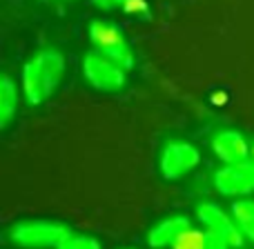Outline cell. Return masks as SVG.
Listing matches in <instances>:
<instances>
[{
	"label": "cell",
	"instance_id": "obj_3",
	"mask_svg": "<svg viewBox=\"0 0 254 249\" xmlns=\"http://www.w3.org/2000/svg\"><path fill=\"white\" fill-rule=\"evenodd\" d=\"M69 234V229L61 223L52 220H25L11 227L9 238L18 247L25 249H43V247H58V243Z\"/></svg>",
	"mask_w": 254,
	"mask_h": 249
},
{
	"label": "cell",
	"instance_id": "obj_8",
	"mask_svg": "<svg viewBox=\"0 0 254 249\" xmlns=\"http://www.w3.org/2000/svg\"><path fill=\"white\" fill-rule=\"evenodd\" d=\"M212 151L225 162V165H234V162H243L250 156V147H248L246 138L239 131L223 129L212 138Z\"/></svg>",
	"mask_w": 254,
	"mask_h": 249
},
{
	"label": "cell",
	"instance_id": "obj_4",
	"mask_svg": "<svg viewBox=\"0 0 254 249\" xmlns=\"http://www.w3.org/2000/svg\"><path fill=\"white\" fill-rule=\"evenodd\" d=\"M125 71L114 60L105 58L103 53L92 51L83 60V74L85 80L98 92H119L125 85Z\"/></svg>",
	"mask_w": 254,
	"mask_h": 249
},
{
	"label": "cell",
	"instance_id": "obj_6",
	"mask_svg": "<svg viewBox=\"0 0 254 249\" xmlns=\"http://www.w3.org/2000/svg\"><path fill=\"white\" fill-rule=\"evenodd\" d=\"M214 187L223 196H248L254 192V160L225 165L216 171Z\"/></svg>",
	"mask_w": 254,
	"mask_h": 249
},
{
	"label": "cell",
	"instance_id": "obj_10",
	"mask_svg": "<svg viewBox=\"0 0 254 249\" xmlns=\"http://www.w3.org/2000/svg\"><path fill=\"white\" fill-rule=\"evenodd\" d=\"M18 107V92L16 85L9 76L0 78V127H7L9 120L13 118Z\"/></svg>",
	"mask_w": 254,
	"mask_h": 249
},
{
	"label": "cell",
	"instance_id": "obj_13",
	"mask_svg": "<svg viewBox=\"0 0 254 249\" xmlns=\"http://www.w3.org/2000/svg\"><path fill=\"white\" fill-rule=\"evenodd\" d=\"M56 249H101V243L92 236H85V234L69 232L61 243H58Z\"/></svg>",
	"mask_w": 254,
	"mask_h": 249
},
{
	"label": "cell",
	"instance_id": "obj_5",
	"mask_svg": "<svg viewBox=\"0 0 254 249\" xmlns=\"http://www.w3.org/2000/svg\"><path fill=\"white\" fill-rule=\"evenodd\" d=\"M198 162H201V153L194 145L185 140H170L161 151L158 169L167 180H179L188 176Z\"/></svg>",
	"mask_w": 254,
	"mask_h": 249
},
{
	"label": "cell",
	"instance_id": "obj_1",
	"mask_svg": "<svg viewBox=\"0 0 254 249\" xmlns=\"http://www.w3.org/2000/svg\"><path fill=\"white\" fill-rule=\"evenodd\" d=\"M65 76V58L58 49L38 51L22 69V92L29 105H43L52 98Z\"/></svg>",
	"mask_w": 254,
	"mask_h": 249
},
{
	"label": "cell",
	"instance_id": "obj_12",
	"mask_svg": "<svg viewBox=\"0 0 254 249\" xmlns=\"http://www.w3.org/2000/svg\"><path fill=\"white\" fill-rule=\"evenodd\" d=\"M205 238H207L205 232H198V229L190 227L181 234L179 241L172 245V249H205Z\"/></svg>",
	"mask_w": 254,
	"mask_h": 249
},
{
	"label": "cell",
	"instance_id": "obj_17",
	"mask_svg": "<svg viewBox=\"0 0 254 249\" xmlns=\"http://www.w3.org/2000/svg\"><path fill=\"white\" fill-rule=\"evenodd\" d=\"M252 160H254V147H252Z\"/></svg>",
	"mask_w": 254,
	"mask_h": 249
},
{
	"label": "cell",
	"instance_id": "obj_15",
	"mask_svg": "<svg viewBox=\"0 0 254 249\" xmlns=\"http://www.w3.org/2000/svg\"><path fill=\"white\" fill-rule=\"evenodd\" d=\"M207 234V232H205ZM205 249H230V245L223 241V238L214 236V234H207L205 238Z\"/></svg>",
	"mask_w": 254,
	"mask_h": 249
},
{
	"label": "cell",
	"instance_id": "obj_7",
	"mask_svg": "<svg viewBox=\"0 0 254 249\" xmlns=\"http://www.w3.org/2000/svg\"><path fill=\"white\" fill-rule=\"evenodd\" d=\"M196 214H198V220L203 223L207 234H214V236L223 238L230 247H241L246 236H243L241 229L237 227L234 218H230L221 207H216L214 202H201Z\"/></svg>",
	"mask_w": 254,
	"mask_h": 249
},
{
	"label": "cell",
	"instance_id": "obj_16",
	"mask_svg": "<svg viewBox=\"0 0 254 249\" xmlns=\"http://www.w3.org/2000/svg\"><path fill=\"white\" fill-rule=\"evenodd\" d=\"M45 2H69V0H45Z\"/></svg>",
	"mask_w": 254,
	"mask_h": 249
},
{
	"label": "cell",
	"instance_id": "obj_11",
	"mask_svg": "<svg viewBox=\"0 0 254 249\" xmlns=\"http://www.w3.org/2000/svg\"><path fill=\"white\" fill-rule=\"evenodd\" d=\"M232 218L237 223V227L241 229V234L246 238H250L254 243V200L250 198H241L232 205Z\"/></svg>",
	"mask_w": 254,
	"mask_h": 249
},
{
	"label": "cell",
	"instance_id": "obj_9",
	"mask_svg": "<svg viewBox=\"0 0 254 249\" xmlns=\"http://www.w3.org/2000/svg\"><path fill=\"white\" fill-rule=\"evenodd\" d=\"M190 227H192L190 218H185V216H170V218L161 220L158 225H154L152 232L147 234V243H149V247H154V249L172 247L179 241L181 234Z\"/></svg>",
	"mask_w": 254,
	"mask_h": 249
},
{
	"label": "cell",
	"instance_id": "obj_2",
	"mask_svg": "<svg viewBox=\"0 0 254 249\" xmlns=\"http://www.w3.org/2000/svg\"><path fill=\"white\" fill-rule=\"evenodd\" d=\"M89 38H92L94 51L114 60L123 69H131L134 53H131V47L127 45L125 36L121 34L119 27H114L112 22H105V20H94L89 25Z\"/></svg>",
	"mask_w": 254,
	"mask_h": 249
},
{
	"label": "cell",
	"instance_id": "obj_14",
	"mask_svg": "<svg viewBox=\"0 0 254 249\" xmlns=\"http://www.w3.org/2000/svg\"><path fill=\"white\" fill-rule=\"evenodd\" d=\"M94 7L103 9V11H112V9H119V7H125L127 0H92Z\"/></svg>",
	"mask_w": 254,
	"mask_h": 249
}]
</instances>
